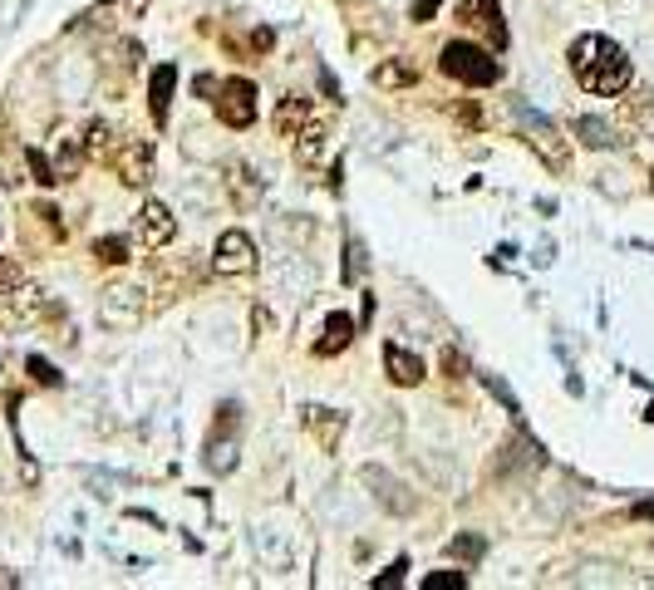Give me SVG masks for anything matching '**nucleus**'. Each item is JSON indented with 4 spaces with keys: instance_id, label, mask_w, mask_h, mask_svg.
<instances>
[{
    "instance_id": "nucleus-1",
    "label": "nucleus",
    "mask_w": 654,
    "mask_h": 590,
    "mask_svg": "<svg viewBox=\"0 0 654 590\" xmlns=\"http://www.w3.org/2000/svg\"><path fill=\"white\" fill-rule=\"evenodd\" d=\"M571 69H576V84H581L586 94H600V99L625 94L630 79H635L630 55H625L610 35H581V40L571 45Z\"/></svg>"
},
{
    "instance_id": "nucleus-2",
    "label": "nucleus",
    "mask_w": 654,
    "mask_h": 590,
    "mask_svg": "<svg viewBox=\"0 0 654 590\" xmlns=\"http://www.w3.org/2000/svg\"><path fill=\"white\" fill-rule=\"evenodd\" d=\"M443 74H448V79H458V84L487 89V84H497L502 64L487 55L482 45H473V40H453V45H443Z\"/></svg>"
},
{
    "instance_id": "nucleus-3",
    "label": "nucleus",
    "mask_w": 654,
    "mask_h": 590,
    "mask_svg": "<svg viewBox=\"0 0 654 590\" xmlns=\"http://www.w3.org/2000/svg\"><path fill=\"white\" fill-rule=\"evenodd\" d=\"M143 310H148V300H143L138 286H109V291L99 295V325H109V330L143 325Z\"/></svg>"
},
{
    "instance_id": "nucleus-4",
    "label": "nucleus",
    "mask_w": 654,
    "mask_h": 590,
    "mask_svg": "<svg viewBox=\"0 0 654 590\" xmlns=\"http://www.w3.org/2000/svg\"><path fill=\"white\" fill-rule=\"evenodd\" d=\"M512 118H517V128L527 133V143H532V148L541 153V158H546V163H551V168H561V163H566V143H561V133H556V123H551V118L532 114L522 99L512 104Z\"/></svg>"
},
{
    "instance_id": "nucleus-5",
    "label": "nucleus",
    "mask_w": 654,
    "mask_h": 590,
    "mask_svg": "<svg viewBox=\"0 0 654 590\" xmlns=\"http://www.w3.org/2000/svg\"><path fill=\"white\" fill-rule=\"evenodd\" d=\"M212 266H217L222 276H246V271H256V241L246 232H222L217 236V246H212Z\"/></svg>"
},
{
    "instance_id": "nucleus-6",
    "label": "nucleus",
    "mask_w": 654,
    "mask_h": 590,
    "mask_svg": "<svg viewBox=\"0 0 654 590\" xmlns=\"http://www.w3.org/2000/svg\"><path fill=\"white\" fill-rule=\"evenodd\" d=\"M217 109H222V123H227V128H251V123H256V84H251V79H227Z\"/></svg>"
},
{
    "instance_id": "nucleus-7",
    "label": "nucleus",
    "mask_w": 654,
    "mask_h": 590,
    "mask_svg": "<svg viewBox=\"0 0 654 590\" xmlns=\"http://www.w3.org/2000/svg\"><path fill=\"white\" fill-rule=\"evenodd\" d=\"M359 477H364V487H374V497H379V502H384L394 517H409V512L418 507L414 497H409V487H404L399 477H389L384 468H374V463H369V468L359 472Z\"/></svg>"
},
{
    "instance_id": "nucleus-8",
    "label": "nucleus",
    "mask_w": 654,
    "mask_h": 590,
    "mask_svg": "<svg viewBox=\"0 0 654 590\" xmlns=\"http://www.w3.org/2000/svg\"><path fill=\"white\" fill-rule=\"evenodd\" d=\"M458 20L468 30H487L497 40V50L507 45V25H502V5L497 0H458Z\"/></svg>"
},
{
    "instance_id": "nucleus-9",
    "label": "nucleus",
    "mask_w": 654,
    "mask_h": 590,
    "mask_svg": "<svg viewBox=\"0 0 654 590\" xmlns=\"http://www.w3.org/2000/svg\"><path fill=\"white\" fill-rule=\"evenodd\" d=\"M138 217H143L138 227H143V241H148V246H168V241L178 236V217H173L168 202H143Z\"/></svg>"
},
{
    "instance_id": "nucleus-10",
    "label": "nucleus",
    "mask_w": 654,
    "mask_h": 590,
    "mask_svg": "<svg viewBox=\"0 0 654 590\" xmlns=\"http://www.w3.org/2000/svg\"><path fill=\"white\" fill-rule=\"evenodd\" d=\"M384 369H389V379L404 384V389H409V384H423V374H428L423 359H418L414 350H404V345H394V340L384 345Z\"/></svg>"
},
{
    "instance_id": "nucleus-11",
    "label": "nucleus",
    "mask_w": 654,
    "mask_h": 590,
    "mask_svg": "<svg viewBox=\"0 0 654 590\" xmlns=\"http://www.w3.org/2000/svg\"><path fill=\"white\" fill-rule=\"evenodd\" d=\"M119 173L123 182H133V187H143V182H153V148L148 143H123V158H119Z\"/></svg>"
},
{
    "instance_id": "nucleus-12",
    "label": "nucleus",
    "mask_w": 654,
    "mask_h": 590,
    "mask_svg": "<svg viewBox=\"0 0 654 590\" xmlns=\"http://www.w3.org/2000/svg\"><path fill=\"white\" fill-rule=\"evenodd\" d=\"M173 84H178V69L173 64H158L153 79H148V109L158 123H168V104H173Z\"/></svg>"
},
{
    "instance_id": "nucleus-13",
    "label": "nucleus",
    "mask_w": 654,
    "mask_h": 590,
    "mask_svg": "<svg viewBox=\"0 0 654 590\" xmlns=\"http://www.w3.org/2000/svg\"><path fill=\"white\" fill-rule=\"evenodd\" d=\"M256 556H261L266 566L286 571V566H291V546H286V531H281V527H256Z\"/></svg>"
},
{
    "instance_id": "nucleus-14",
    "label": "nucleus",
    "mask_w": 654,
    "mask_h": 590,
    "mask_svg": "<svg viewBox=\"0 0 654 590\" xmlns=\"http://www.w3.org/2000/svg\"><path fill=\"white\" fill-rule=\"evenodd\" d=\"M369 79H374V89H404V84H418V64H414V59H404V55L384 59Z\"/></svg>"
},
{
    "instance_id": "nucleus-15",
    "label": "nucleus",
    "mask_w": 654,
    "mask_h": 590,
    "mask_svg": "<svg viewBox=\"0 0 654 590\" xmlns=\"http://www.w3.org/2000/svg\"><path fill=\"white\" fill-rule=\"evenodd\" d=\"M350 340H355V320L345 310H335V315H325V340L315 345V354H335V350H345Z\"/></svg>"
},
{
    "instance_id": "nucleus-16",
    "label": "nucleus",
    "mask_w": 654,
    "mask_h": 590,
    "mask_svg": "<svg viewBox=\"0 0 654 590\" xmlns=\"http://www.w3.org/2000/svg\"><path fill=\"white\" fill-rule=\"evenodd\" d=\"M576 138H581L586 148H615V143H620V133H615L605 118H595V114L576 118Z\"/></svg>"
},
{
    "instance_id": "nucleus-17",
    "label": "nucleus",
    "mask_w": 654,
    "mask_h": 590,
    "mask_svg": "<svg viewBox=\"0 0 654 590\" xmlns=\"http://www.w3.org/2000/svg\"><path fill=\"white\" fill-rule=\"evenodd\" d=\"M325 153H330V138H325V128H305V138L296 143V163L315 168V163H320Z\"/></svg>"
},
{
    "instance_id": "nucleus-18",
    "label": "nucleus",
    "mask_w": 654,
    "mask_h": 590,
    "mask_svg": "<svg viewBox=\"0 0 654 590\" xmlns=\"http://www.w3.org/2000/svg\"><path fill=\"white\" fill-rule=\"evenodd\" d=\"M84 168V143L79 138H60V153H55V177H74Z\"/></svg>"
},
{
    "instance_id": "nucleus-19",
    "label": "nucleus",
    "mask_w": 654,
    "mask_h": 590,
    "mask_svg": "<svg viewBox=\"0 0 654 590\" xmlns=\"http://www.w3.org/2000/svg\"><path fill=\"white\" fill-rule=\"evenodd\" d=\"M305 423L320 433V443H325V448H335V433L345 428V418H340V413H330V409H305Z\"/></svg>"
},
{
    "instance_id": "nucleus-20",
    "label": "nucleus",
    "mask_w": 654,
    "mask_h": 590,
    "mask_svg": "<svg viewBox=\"0 0 654 590\" xmlns=\"http://www.w3.org/2000/svg\"><path fill=\"white\" fill-rule=\"evenodd\" d=\"M310 118V109H305V99H286L281 104V114H276V128L286 133V138H296V128Z\"/></svg>"
},
{
    "instance_id": "nucleus-21",
    "label": "nucleus",
    "mask_w": 654,
    "mask_h": 590,
    "mask_svg": "<svg viewBox=\"0 0 654 590\" xmlns=\"http://www.w3.org/2000/svg\"><path fill=\"white\" fill-rule=\"evenodd\" d=\"M620 566H581L576 571V586H620Z\"/></svg>"
},
{
    "instance_id": "nucleus-22",
    "label": "nucleus",
    "mask_w": 654,
    "mask_h": 590,
    "mask_svg": "<svg viewBox=\"0 0 654 590\" xmlns=\"http://www.w3.org/2000/svg\"><path fill=\"white\" fill-rule=\"evenodd\" d=\"M84 153H94V158H109V153H114V128H109V123H89Z\"/></svg>"
},
{
    "instance_id": "nucleus-23",
    "label": "nucleus",
    "mask_w": 654,
    "mask_h": 590,
    "mask_svg": "<svg viewBox=\"0 0 654 590\" xmlns=\"http://www.w3.org/2000/svg\"><path fill=\"white\" fill-rule=\"evenodd\" d=\"M94 251H99V261H109V266H123V261H128V241H123V236H99Z\"/></svg>"
},
{
    "instance_id": "nucleus-24",
    "label": "nucleus",
    "mask_w": 654,
    "mask_h": 590,
    "mask_svg": "<svg viewBox=\"0 0 654 590\" xmlns=\"http://www.w3.org/2000/svg\"><path fill=\"white\" fill-rule=\"evenodd\" d=\"M482 551H487V541H482V536H458V541H453V556H458V561H468V566L482 561Z\"/></svg>"
},
{
    "instance_id": "nucleus-25",
    "label": "nucleus",
    "mask_w": 654,
    "mask_h": 590,
    "mask_svg": "<svg viewBox=\"0 0 654 590\" xmlns=\"http://www.w3.org/2000/svg\"><path fill=\"white\" fill-rule=\"evenodd\" d=\"M463 590L468 586V576H463V571H433V576H423V590Z\"/></svg>"
},
{
    "instance_id": "nucleus-26",
    "label": "nucleus",
    "mask_w": 654,
    "mask_h": 590,
    "mask_svg": "<svg viewBox=\"0 0 654 590\" xmlns=\"http://www.w3.org/2000/svg\"><path fill=\"white\" fill-rule=\"evenodd\" d=\"M369 271V251H364V241H350V261H345V281H359Z\"/></svg>"
},
{
    "instance_id": "nucleus-27",
    "label": "nucleus",
    "mask_w": 654,
    "mask_h": 590,
    "mask_svg": "<svg viewBox=\"0 0 654 590\" xmlns=\"http://www.w3.org/2000/svg\"><path fill=\"white\" fill-rule=\"evenodd\" d=\"M25 163H30V173H35V182H45V187H50V182H60V177H55V163H45V153H35V148H25Z\"/></svg>"
},
{
    "instance_id": "nucleus-28",
    "label": "nucleus",
    "mask_w": 654,
    "mask_h": 590,
    "mask_svg": "<svg viewBox=\"0 0 654 590\" xmlns=\"http://www.w3.org/2000/svg\"><path fill=\"white\" fill-rule=\"evenodd\" d=\"M25 5H30V0H0V35H10V30L20 25Z\"/></svg>"
},
{
    "instance_id": "nucleus-29",
    "label": "nucleus",
    "mask_w": 654,
    "mask_h": 590,
    "mask_svg": "<svg viewBox=\"0 0 654 590\" xmlns=\"http://www.w3.org/2000/svg\"><path fill=\"white\" fill-rule=\"evenodd\" d=\"M25 364H30V374H35V384H60V369H55L50 359H40V354H30Z\"/></svg>"
},
{
    "instance_id": "nucleus-30",
    "label": "nucleus",
    "mask_w": 654,
    "mask_h": 590,
    "mask_svg": "<svg viewBox=\"0 0 654 590\" xmlns=\"http://www.w3.org/2000/svg\"><path fill=\"white\" fill-rule=\"evenodd\" d=\"M20 281H25V276H20V266H15L10 256H0V295L20 291Z\"/></svg>"
},
{
    "instance_id": "nucleus-31",
    "label": "nucleus",
    "mask_w": 654,
    "mask_h": 590,
    "mask_svg": "<svg viewBox=\"0 0 654 590\" xmlns=\"http://www.w3.org/2000/svg\"><path fill=\"white\" fill-rule=\"evenodd\" d=\"M487 389H492V394H497V399H502V404H507V413H512V418H522V404H517V399H512V389H507V384H502V379H497V374H487Z\"/></svg>"
},
{
    "instance_id": "nucleus-32",
    "label": "nucleus",
    "mask_w": 654,
    "mask_h": 590,
    "mask_svg": "<svg viewBox=\"0 0 654 590\" xmlns=\"http://www.w3.org/2000/svg\"><path fill=\"white\" fill-rule=\"evenodd\" d=\"M109 10H119V15H128V20H138V15L148 10V0H109Z\"/></svg>"
},
{
    "instance_id": "nucleus-33",
    "label": "nucleus",
    "mask_w": 654,
    "mask_h": 590,
    "mask_svg": "<svg viewBox=\"0 0 654 590\" xmlns=\"http://www.w3.org/2000/svg\"><path fill=\"white\" fill-rule=\"evenodd\" d=\"M404 571H409V561H394V571H389L384 581H374V586H399V581H404Z\"/></svg>"
},
{
    "instance_id": "nucleus-34",
    "label": "nucleus",
    "mask_w": 654,
    "mask_h": 590,
    "mask_svg": "<svg viewBox=\"0 0 654 590\" xmlns=\"http://www.w3.org/2000/svg\"><path fill=\"white\" fill-rule=\"evenodd\" d=\"M438 10V0H414V20H428Z\"/></svg>"
},
{
    "instance_id": "nucleus-35",
    "label": "nucleus",
    "mask_w": 654,
    "mask_h": 590,
    "mask_svg": "<svg viewBox=\"0 0 654 590\" xmlns=\"http://www.w3.org/2000/svg\"><path fill=\"white\" fill-rule=\"evenodd\" d=\"M635 517H654V502H640V507H635Z\"/></svg>"
},
{
    "instance_id": "nucleus-36",
    "label": "nucleus",
    "mask_w": 654,
    "mask_h": 590,
    "mask_svg": "<svg viewBox=\"0 0 654 590\" xmlns=\"http://www.w3.org/2000/svg\"><path fill=\"white\" fill-rule=\"evenodd\" d=\"M0 586H20V576H5V571H0Z\"/></svg>"
}]
</instances>
